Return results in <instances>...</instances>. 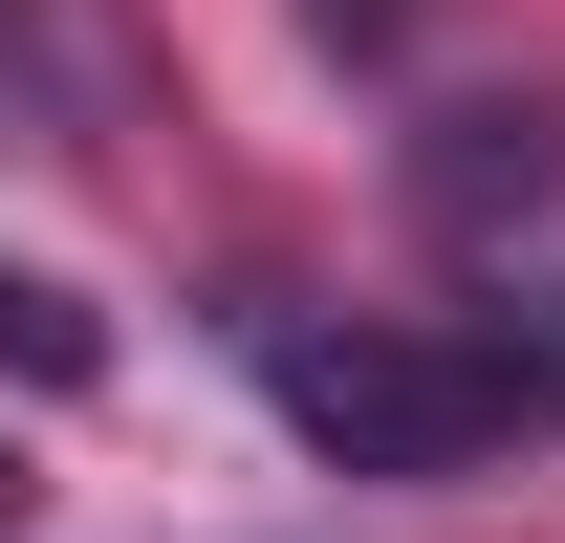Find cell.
Segmentation results:
<instances>
[{
    "label": "cell",
    "mask_w": 565,
    "mask_h": 543,
    "mask_svg": "<svg viewBox=\"0 0 565 543\" xmlns=\"http://www.w3.org/2000/svg\"><path fill=\"white\" fill-rule=\"evenodd\" d=\"M239 370H262V413H282L327 478H479L500 435L565 413L544 348H479V327H327V305H239Z\"/></svg>",
    "instance_id": "1"
},
{
    "label": "cell",
    "mask_w": 565,
    "mask_h": 543,
    "mask_svg": "<svg viewBox=\"0 0 565 543\" xmlns=\"http://www.w3.org/2000/svg\"><path fill=\"white\" fill-rule=\"evenodd\" d=\"M414 196L435 217H544L565 196V109H457V131L414 152Z\"/></svg>",
    "instance_id": "2"
},
{
    "label": "cell",
    "mask_w": 565,
    "mask_h": 543,
    "mask_svg": "<svg viewBox=\"0 0 565 543\" xmlns=\"http://www.w3.org/2000/svg\"><path fill=\"white\" fill-rule=\"evenodd\" d=\"M0 370H22V392H87V370H109V327H87L44 262H0Z\"/></svg>",
    "instance_id": "3"
},
{
    "label": "cell",
    "mask_w": 565,
    "mask_h": 543,
    "mask_svg": "<svg viewBox=\"0 0 565 543\" xmlns=\"http://www.w3.org/2000/svg\"><path fill=\"white\" fill-rule=\"evenodd\" d=\"M0 543H22V457H0Z\"/></svg>",
    "instance_id": "4"
}]
</instances>
